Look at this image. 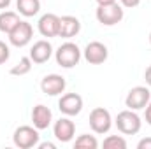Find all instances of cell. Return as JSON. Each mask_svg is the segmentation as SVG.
<instances>
[{"label":"cell","instance_id":"cell-14","mask_svg":"<svg viewBox=\"0 0 151 149\" xmlns=\"http://www.w3.org/2000/svg\"><path fill=\"white\" fill-rule=\"evenodd\" d=\"M81 32V21L76 16H62L60 18V30L58 37L62 39H72Z\"/></svg>","mask_w":151,"mask_h":149},{"label":"cell","instance_id":"cell-1","mask_svg":"<svg viewBox=\"0 0 151 149\" xmlns=\"http://www.w3.org/2000/svg\"><path fill=\"white\" fill-rule=\"evenodd\" d=\"M118 130L123 133V135H135L141 132V126H142V121L139 117V114L132 109H127V111L118 112L116 119H114Z\"/></svg>","mask_w":151,"mask_h":149},{"label":"cell","instance_id":"cell-9","mask_svg":"<svg viewBox=\"0 0 151 149\" xmlns=\"http://www.w3.org/2000/svg\"><path fill=\"white\" fill-rule=\"evenodd\" d=\"M58 109L65 116H77L83 111V97L77 93H65L58 100Z\"/></svg>","mask_w":151,"mask_h":149},{"label":"cell","instance_id":"cell-26","mask_svg":"<svg viewBox=\"0 0 151 149\" xmlns=\"http://www.w3.org/2000/svg\"><path fill=\"white\" fill-rule=\"evenodd\" d=\"M144 79H146V82H148V86H151V65L146 69V72H144Z\"/></svg>","mask_w":151,"mask_h":149},{"label":"cell","instance_id":"cell-23","mask_svg":"<svg viewBox=\"0 0 151 149\" xmlns=\"http://www.w3.org/2000/svg\"><path fill=\"white\" fill-rule=\"evenodd\" d=\"M137 149H151V137L141 139L139 144H137Z\"/></svg>","mask_w":151,"mask_h":149},{"label":"cell","instance_id":"cell-28","mask_svg":"<svg viewBox=\"0 0 151 149\" xmlns=\"http://www.w3.org/2000/svg\"><path fill=\"white\" fill-rule=\"evenodd\" d=\"M11 5V0H0V9H7Z\"/></svg>","mask_w":151,"mask_h":149},{"label":"cell","instance_id":"cell-3","mask_svg":"<svg viewBox=\"0 0 151 149\" xmlns=\"http://www.w3.org/2000/svg\"><path fill=\"white\" fill-rule=\"evenodd\" d=\"M39 140H40V135H39V130L35 126L23 125V126H18L14 130V133H12V142L19 149L37 148Z\"/></svg>","mask_w":151,"mask_h":149},{"label":"cell","instance_id":"cell-8","mask_svg":"<svg viewBox=\"0 0 151 149\" xmlns=\"http://www.w3.org/2000/svg\"><path fill=\"white\" fill-rule=\"evenodd\" d=\"M83 56H84V60H86L90 65H100V63H104V62L107 60L109 51H107V46H106V44H102V42H99V40H93V42H90V44L84 47Z\"/></svg>","mask_w":151,"mask_h":149},{"label":"cell","instance_id":"cell-6","mask_svg":"<svg viewBox=\"0 0 151 149\" xmlns=\"http://www.w3.org/2000/svg\"><path fill=\"white\" fill-rule=\"evenodd\" d=\"M151 100V93L146 86H135L128 91L127 98H125V105L132 111H141L144 109Z\"/></svg>","mask_w":151,"mask_h":149},{"label":"cell","instance_id":"cell-17","mask_svg":"<svg viewBox=\"0 0 151 149\" xmlns=\"http://www.w3.org/2000/svg\"><path fill=\"white\" fill-rule=\"evenodd\" d=\"M19 21H21V19H19L18 12H12V11H4V12H0V32H2V34H9Z\"/></svg>","mask_w":151,"mask_h":149},{"label":"cell","instance_id":"cell-25","mask_svg":"<svg viewBox=\"0 0 151 149\" xmlns=\"http://www.w3.org/2000/svg\"><path fill=\"white\" fill-rule=\"evenodd\" d=\"M39 149H56V146L53 142H39L37 144Z\"/></svg>","mask_w":151,"mask_h":149},{"label":"cell","instance_id":"cell-12","mask_svg":"<svg viewBox=\"0 0 151 149\" xmlns=\"http://www.w3.org/2000/svg\"><path fill=\"white\" fill-rule=\"evenodd\" d=\"M53 133H55V137H56L60 142H63V144H65V142H70L76 135L74 121H70L69 117H60V119L55 123V126H53Z\"/></svg>","mask_w":151,"mask_h":149},{"label":"cell","instance_id":"cell-29","mask_svg":"<svg viewBox=\"0 0 151 149\" xmlns=\"http://www.w3.org/2000/svg\"><path fill=\"white\" fill-rule=\"evenodd\" d=\"M150 44H151V32H150Z\"/></svg>","mask_w":151,"mask_h":149},{"label":"cell","instance_id":"cell-10","mask_svg":"<svg viewBox=\"0 0 151 149\" xmlns=\"http://www.w3.org/2000/svg\"><path fill=\"white\" fill-rule=\"evenodd\" d=\"M65 77H62L60 74H47L42 81H40V90L42 93L49 95V97H56V95H62L65 91Z\"/></svg>","mask_w":151,"mask_h":149},{"label":"cell","instance_id":"cell-20","mask_svg":"<svg viewBox=\"0 0 151 149\" xmlns=\"http://www.w3.org/2000/svg\"><path fill=\"white\" fill-rule=\"evenodd\" d=\"M102 146L106 149H127V140L121 135H109L104 139Z\"/></svg>","mask_w":151,"mask_h":149},{"label":"cell","instance_id":"cell-15","mask_svg":"<svg viewBox=\"0 0 151 149\" xmlns=\"http://www.w3.org/2000/svg\"><path fill=\"white\" fill-rule=\"evenodd\" d=\"M51 121H53V112L49 107L39 104L32 109V123L37 130H46L51 125Z\"/></svg>","mask_w":151,"mask_h":149},{"label":"cell","instance_id":"cell-16","mask_svg":"<svg viewBox=\"0 0 151 149\" xmlns=\"http://www.w3.org/2000/svg\"><path fill=\"white\" fill-rule=\"evenodd\" d=\"M18 12L25 18H32L40 11V0H16Z\"/></svg>","mask_w":151,"mask_h":149},{"label":"cell","instance_id":"cell-18","mask_svg":"<svg viewBox=\"0 0 151 149\" xmlns=\"http://www.w3.org/2000/svg\"><path fill=\"white\" fill-rule=\"evenodd\" d=\"M32 65H34L32 58H30V56H23V58H19V62L11 69V75H27L32 70Z\"/></svg>","mask_w":151,"mask_h":149},{"label":"cell","instance_id":"cell-21","mask_svg":"<svg viewBox=\"0 0 151 149\" xmlns=\"http://www.w3.org/2000/svg\"><path fill=\"white\" fill-rule=\"evenodd\" d=\"M9 56H11V49H9V46H7L4 40H0V65L5 63V62L9 60Z\"/></svg>","mask_w":151,"mask_h":149},{"label":"cell","instance_id":"cell-4","mask_svg":"<svg viewBox=\"0 0 151 149\" xmlns=\"http://www.w3.org/2000/svg\"><path fill=\"white\" fill-rule=\"evenodd\" d=\"M95 16H97V19H99L100 25H104V27H114V25L121 23L125 12H123V7L118 5V2H114V4H109V5H99Z\"/></svg>","mask_w":151,"mask_h":149},{"label":"cell","instance_id":"cell-24","mask_svg":"<svg viewBox=\"0 0 151 149\" xmlns=\"http://www.w3.org/2000/svg\"><path fill=\"white\" fill-rule=\"evenodd\" d=\"M144 109H146V114H144V117H146V123L151 126V100H150V104H148Z\"/></svg>","mask_w":151,"mask_h":149},{"label":"cell","instance_id":"cell-27","mask_svg":"<svg viewBox=\"0 0 151 149\" xmlns=\"http://www.w3.org/2000/svg\"><path fill=\"white\" fill-rule=\"evenodd\" d=\"M114 2H118V0H97L99 5H109V4H114Z\"/></svg>","mask_w":151,"mask_h":149},{"label":"cell","instance_id":"cell-19","mask_svg":"<svg viewBox=\"0 0 151 149\" xmlns=\"http://www.w3.org/2000/svg\"><path fill=\"white\" fill-rule=\"evenodd\" d=\"M74 148L77 149H97L99 148V140L95 139V135H88V133H83L76 139Z\"/></svg>","mask_w":151,"mask_h":149},{"label":"cell","instance_id":"cell-13","mask_svg":"<svg viewBox=\"0 0 151 149\" xmlns=\"http://www.w3.org/2000/svg\"><path fill=\"white\" fill-rule=\"evenodd\" d=\"M28 56H30L32 62L37 63V65L46 63V62L53 56V46H51V42H49V40H44V39H42V40H37V42L32 46Z\"/></svg>","mask_w":151,"mask_h":149},{"label":"cell","instance_id":"cell-22","mask_svg":"<svg viewBox=\"0 0 151 149\" xmlns=\"http://www.w3.org/2000/svg\"><path fill=\"white\" fill-rule=\"evenodd\" d=\"M119 2H121V5L127 7V9H134V7H137V5L141 4V0H119Z\"/></svg>","mask_w":151,"mask_h":149},{"label":"cell","instance_id":"cell-2","mask_svg":"<svg viewBox=\"0 0 151 149\" xmlns=\"http://www.w3.org/2000/svg\"><path fill=\"white\" fill-rule=\"evenodd\" d=\"M55 58H56V63L63 69H72L79 63L81 60V49L77 47V44L74 42H63L56 51H55Z\"/></svg>","mask_w":151,"mask_h":149},{"label":"cell","instance_id":"cell-11","mask_svg":"<svg viewBox=\"0 0 151 149\" xmlns=\"http://www.w3.org/2000/svg\"><path fill=\"white\" fill-rule=\"evenodd\" d=\"M39 34L42 37H58V30H60V16L53 14V12H47L44 16H40L37 23Z\"/></svg>","mask_w":151,"mask_h":149},{"label":"cell","instance_id":"cell-7","mask_svg":"<svg viewBox=\"0 0 151 149\" xmlns=\"http://www.w3.org/2000/svg\"><path fill=\"white\" fill-rule=\"evenodd\" d=\"M9 42L16 47H25L34 37V27L28 21H19L9 34Z\"/></svg>","mask_w":151,"mask_h":149},{"label":"cell","instance_id":"cell-5","mask_svg":"<svg viewBox=\"0 0 151 149\" xmlns=\"http://www.w3.org/2000/svg\"><path fill=\"white\" fill-rule=\"evenodd\" d=\"M113 126V117H111V112L104 107H95L93 111L90 112V128L99 133V135H104L111 130Z\"/></svg>","mask_w":151,"mask_h":149}]
</instances>
